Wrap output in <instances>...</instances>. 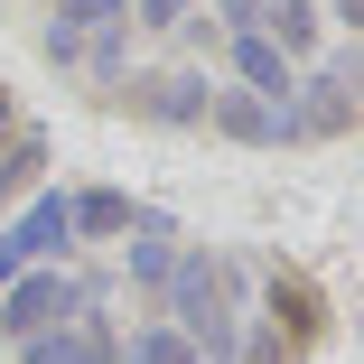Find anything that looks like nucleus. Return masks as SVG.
Masks as SVG:
<instances>
[{
    "label": "nucleus",
    "mask_w": 364,
    "mask_h": 364,
    "mask_svg": "<svg viewBox=\"0 0 364 364\" xmlns=\"http://www.w3.org/2000/svg\"><path fill=\"white\" fill-rule=\"evenodd\" d=\"M19 364H122V346H112V327H103L94 309H75L65 327L28 336V346H19Z\"/></svg>",
    "instance_id": "obj_2"
},
{
    "label": "nucleus",
    "mask_w": 364,
    "mask_h": 364,
    "mask_svg": "<svg viewBox=\"0 0 364 364\" xmlns=\"http://www.w3.org/2000/svg\"><path fill=\"white\" fill-rule=\"evenodd\" d=\"M131 364H205V355H196L178 327H140V336H131Z\"/></svg>",
    "instance_id": "obj_8"
},
{
    "label": "nucleus",
    "mask_w": 364,
    "mask_h": 364,
    "mask_svg": "<svg viewBox=\"0 0 364 364\" xmlns=\"http://www.w3.org/2000/svg\"><path fill=\"white\" fill-rule=\"evenodd\" d=\"M10 243H19V262H47V252H65L75 243V225H65V196H38L19 225H10Z\"/></svg>",
    "instance_id": "obj_3"
},
{
    "label": "nucleus",
    "mask_w": 364,
    "mask_h": 364,
    "mask_svg": "<svg viewBox=\"0 0 364 364\" xmlns=\"http://www.w3.org/2000/svg\"><path fill=\"white\" fill-rule=\"evenodd\" d=\"M75 309H85V289H75V280H56V271H28V280H10V289H0V336H10V346H28V336L65 327Z\"/></svg>",
    "instance_id": "obj_1"
},
{
    "label": "nucleus",
    "mask_w": 364,
    "mask_h": 364,
    "mask_svg": "<svg viewBox=\"0 0 364 364\" xmlns=\"http://www.w3.org/2000/svg\"><path fill=\"white\" fill-rule=\"evenodd\" d=\"M280 112H289V103H262V94H243V85L215 94V122H225L234 140H280Z\"/></svg>",
    "instance_id": "obj_6"
},
{
    "label": "nucleus",
    "mask_w": 364,
    "mask_h": 364,
    "mask_svg": "<svg viewBox=\"0 0 364 364\" xmlns=\"http://www.w3.org/2000/svg\"><path fill=\"white\" fill-rule=\"evenodd\" d=\"M234 65H243V94H262V103H280V94H289V56H280V47H271L262 28H243Z\"/></svg>",
    "instance_id": "obj_5"
},
{
    "label": "nucleus",
    "mask_w": 364,
    "mask_h": 364,
    "mask_svg": "<svg viewBox=\"0 0 364 364\" xmlns=\"http://www.w3.org/2000/svg\"><path fill=\"white\" fill-rule=\"evenodd\" d=\"M140 112H159V122H205V75H159V85H140Z\"/></svg>",
    "instance_id": "obj_7"
},
{
    "label": "nucleus",
    "mask_w": 364,
    "mask_h": 364,
    "mask_svg": "<svg viewBox=\"0 0 364 364\" xmlns=\"http://www.w3.org/2000/svg\"><path fill=\"white\" fill-rule=\"evenodd\" d=\"M65 225H75V234H94V243H112V234H131V225H140V215H131V196L85 187V196H65Z\"/></svg>",
    "instance_id": "obj_4"
},
{
    "label": "nucleus",
    "mask_w": 364,
    "mask_h": 364,
    "mask_svg": "<svg viewBox=\"0 0 364 364\" xmlns=\"http://www.w3.org/2000/svg\"><path fill=\"white\" fill-rule=\"evenodd\" d=\"M0 131H10V103H0Z\"/></svg>",
    "instance_id": "obj_11"
},
{
    "label": "nucleus",
    "mask_w": 364,
    "mask_h": 364,
    "mask_svg": "<svg viewBox=\"0 0 364 364\" xmlns=\"http://www.w3.org/2000/svg\"><path fill=\"white\" fill-rule=\"evenodd\" d=\"M19 271H28V262H19V243H10V234H0V289H10Z\"/></svg>",
    "instance_id": "obj_10"
},
{
    "label": "nucleus",
    "mask_w": 364,
    "mask_h": 364,
    "mask_svg": "<svg viewBox=\"0 0 364 364\" xmlns=\"http://www.w3.org/2000/svg\"><path fill=\"white\" fill-rule=\"evenodd\" d=\"M140 19H150V28H178V0H140Z\"/></svg>",
    "instance_id": "obj_9"
}]
</instances>
